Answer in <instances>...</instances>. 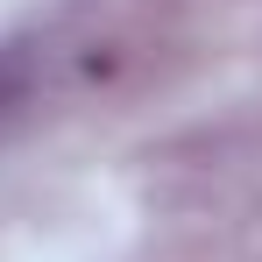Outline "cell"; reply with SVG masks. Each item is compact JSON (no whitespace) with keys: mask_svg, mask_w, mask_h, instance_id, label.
I'll list each match as a JSON object with an SVG mask.
<instances>
[{"mask_svg":"<svg viewBox=\"0 0 262 262\" xmlns=\"http://www.w3.org/2000/svg\"><path fill=\"white\" fill-rule=\"evenodd\" d=\"M29 92H36V57L21 43H7L0 50V135H7V121L29 106Z\"/></svg>","mask_w":262,"mask_h":262,"instance_id":"6da1fadb","label":"cell"}]
</instances>
